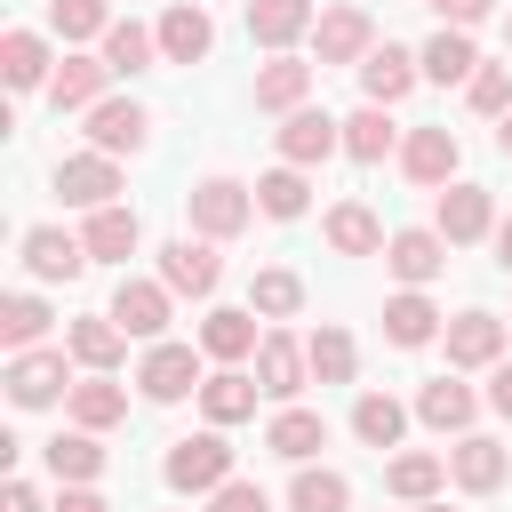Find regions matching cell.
<instances>
[{
    "label": "cell",
    "mask_w": 512,
    "mask_h": 512,
    "mask_svg": "<svg viewBox=\"0 0 512 512\" xmlns=\"http://www.w3.org/2000/svg\"><path fill=\"white\" fill-rule=\"evenodd\" d=\"M496 264H504V272H512V216H504V224H496Z\"/></svg>",
    "instance_id": "obj_51"
},
{
    "label": "cell",
    "mask_w": 512,
    "mask_h": 512,
    "mask_svg": "<svg viewBox=\"0 0 512 512\" xmlns=\"http://www.w3.org/2000/svg\"><path fill=\"white\" fill-rule=\"evenodd\" d=\"M312 48H320V64H360V56L376 48L368 8H328V16L312 24Z\"/></svg>",
    "instance_id": "obj_9"
},
{
    "label": "cell",
    "mask_w": 512,
    "mask_h": 512,
    "mask_svg": "<svg viewBox=\"0 0 512 512\" xmlns=\"http://www.w3.org/2000/svg\"><path fill=\"white\" fill-rule=\"evenodd\" d=\"M328 152H344V120H328V112L296 104V112L280 120V160H288V168H320Z\"/></svg>",
    "instance_id": "obj_3"
},
{
    "label": "cell",
    "mask_w": 512,
    "mask_h": 512,
    "mask_svg": "<svg viewBox=\"0 0 512 512\" xmlns=\"http://www.w3.org/2000/svg\"><path fill=\"white\" fill-rule=\"evenodd\" d=\"M384 336H392L400 352L432 344V336H440V312H432V296H424V288H400V296L384 304Z\"/></svg>",
    "instance_id": "obj_25"
},
{
    "label": "cell",
    "mask_w": 512,
    "mask_h": 512,
    "mask_svg": "<svg viewBox=\"0 0 512 512\" xmlns=\"http://www.w3.org/2000/svg\"><path fill=\"white\" fill-rule=\"evenodd\" d=\"M136 384H144V400H160V408H168V400H184V392H200L208 376H200V360H192V344H168V336H160V344L144 352V368H136Z\"/></svg>",
    "instance_id": "obj_4"
},
{
    "label": "cell",
    "mask_w": 512,
    "mask_h": 512,
    "mask_svg": "<svg viewBox=\"0 0 512 512\" xmlns=\"http://www.w3.org/2000/svg\"><path fill=\"white\" fill-rule=\"evenodd\" d=\"M456 128H408V144H400V168H408V184H456Z\"/></svg>",
    "instance_id": "obj_10"
},
{
    "label": "cell",
    "mask_w": 512,
    "mask_h": 512,
    "mask_svg": "<svg viewBox=\"0 0 512 512\" xmlns=\"http://www.w3.org/2000/svg\"><path fill=\"white\" fill-rule=\"evenodd\" d=\"M384 264H392L408 288H424V280H440V272H448V240H440V232H424V224H416V232H392V240H384Z\"/></svg>",
    "instance_id": "obj_17"
},
{
    "label": "cell",
    "mask_w": 512,
    "mask_h": 512,
    "mask_svg": "<svg viewBox=\"0 0 512 512\" xmlns=\"http://www.w3.org/2000/svg\"><path fill=\"white\" fill-rule=\"evenodd\" d=\"M416 512H448V504H432V496H424V504H416Z\"/></svg>",
    "instance_id": "obj_53"
},
{
    "label": "cell",
    "mask_w": 512,
    "mask_h": 512,
    "mask_svg": "<svg viewBox=\"0 0 512 512\" xmlns=\"http://www.w3.org/2000/svg\"><path fill=\"white\" fill-rule=\"evenodd\" d=\"M48 24H56L64 40H104V32H112L104 0H48Z\"/></svg>",
    "instance_id": "obj_44"
},
{
    "label": "cell",
    "mask_w": 512,
    "mask_h": 512,
    "mask_svg": "<svg viewBox=\"0 0 512 512\" xmlns=\"http://www.w3.org/2000/svg\"><path fill=\"white\" fill-rule=\"evenodd\" d=\"M96 256H88V240H72V232H56V224H32L24 232V272L32 280H80Z\"/></svg>",
    "instance_id": "obj_7"
},
{
    "label": "cell",
    "mask_w": 512,
    "mask_h": 512,
    "mask_svg": "<svg viewBox=\"0 0 512 512\" xmlns=\"http://www.w3.org/2000/svg\"><path fill=\"white\" fill-rule=\"evenodd\" d=\"M256 344H264V336H256V312H208V320H200V352H208V360H224V368H232V360H248Z\"/></svg>",
    "instance_id": "obj_30"
},
{
    "label": "cell",
    "mask_w": 512,
    "mask_h": 512,
    "mask_svg": "<svg viewBox=\"0 0 512 512\" xmlns=\"http://www.w3.org/2000/svg\"><path fill=\"white\" fill-rule=\"evenodd\" d=\"M504 464H512V456H504L488 432H464V440L448 448V472H456V488H464V496H488V488H504Z\"/></svg>",
    "instance_id": "obj_20"
},
{
    "label": "cell",
    "mask_w": 512,
    "mask_h": 512,
    "mask_svg": "<svg viewBox=\"0 0 512 512\" xmlns=\"http://www.w3.org/2000/svg\"><path fill=\"white\" fill-rule=\"evenodd\" d=\"M352 432H360L368 448H400V432H408V408H400L392 392H360V400H352Z\"/></svg>",
    "instance_id": "obj_33"
},
{
    "label": "cell",
    "mask_w": 512,
    "mask_h": 512,
    "mask_svg": "<svg viewBox=\"0 0 512 512\" xmlns=\"http://www.w3.org/2000/svg\"><path fill=\"white\" fill-rule=\"evenodd\" d=\"M144 128H152L144 104H120V96L88 104V144H96V152H144Z\"/></svg>",
    "instance_id": "obj_16"
},
{
    "label": "cell",
    "mask_w": 512,
    "mask_h": 512,
    "mask_svg": "<svg viewBox=\"0 0 512 512\" xmlns=\"http://www.w3.org/2000/svg\"><path fill=\"white\" fill-rule=\"evenodd\" d=\"M160 472H168V488H176V496H216V488L232 480V448H224V424H216V432H192V440H176Z\"/></svg>",
    "instance_id": "obj_1"
},
{
    "label": "cell",
    "mask_w": 512,
    "mask_h": 512,
    "mask_svg": "<svg viewBox=\"0 0 512 512\" xmlns=\"http://www.w3.org/2000/svg\"><path fill=\"white\" fill-rule=\"evenodd\" d=\"M64 344H72V360H80L88 376H112V368H120V352H128V328H120L112 312H88V320H72V336H64Z\"/></svg>",
    "instance_id": "obj_19"
},
{
    "label": "cell",
    "mask_w": 512,
    "mask_h": 512,
    "mask_svg": "<svg viewBox=\"0 0 512 512\" xmlns=\"http://www.w3.org/2000/svg\"><path fill=\"white\" fill-rule=\"evenodd\" d=\"M328 248H336V256H376V248H384V224H376L360 200H344V208H328Z\"/></svg>",
    "instance_id": "obj_36"
},
{
    "label": "cell",
    "mask_w": 512,
    "mask_h": 512,
    "mask_svg": "<svg viewBox=\"0 0 512 512\" xmlns=\"http://www.w3.org/2000/svg\"><path fill=\"white\" fill-rule=\"evenodd\" d=\"M208 48H216V24H208V8H200V0H176V8L160 16V56H168V64H200Z\"/></svg>",
    "instance_id": "obj_14"
},
{
    "label": "cell",
    "mask_w": 512,
    "mask_h": 512,
    "mask_svg": "<svg viewBox=\"0 0 512 512\" xmlns=\"http://www.w3.org/2000/svg\"><path fill=\"white\" fill-rule=\"evenodd\" d=\"M472 408H480V400H472V384H456V376H432V384L416 392V416H424L432 432H464Z\"/></svg>",
    "instance_id": "obj_32"
},
{
    "label": "cell",
    "mask_w": 512,
    "mask_h": 512,
    "mask_svg": "<svg viewBox=\"0 0 512 512\" xmlns=\"http://www.w3.org/2000/svg\"><path fill=\"white\" fill-rule=\"evenodd\" d=\"M160 280H168L176 296H216L224 264H216L208 240H168V248H160Z\"/></svg>",
    "instance_id": "obj_11"
},
{
    "label": "cell",
    "mask_w": 512,
    "mask_h": 512,
    "mask_svg": "<svg viewBox=\"0 0 512 512\" xmlns=\"http://www.w3.org/2000/svg\"><path fill=\"white\" fill-rule=\"evenodd\" d=\"M288 504H296V512H344V504H352V480H344V472H312V464H304V472L288 480Z\"/></svg>",
    "instance_id": "obj_40"
},
{
    "label": "cell",
    "mask_w": 512,
    "mask_h": 512,
    "mask_svg": "<svg viewBox=\"0 0 512 512\" xmlns=\"http://www.w3.org/2000/svg\"><path fill=\"white\" fill-rule=\"evenodd\" d=\"M416 72H424V56H408V48H368L360 56V88H368V104H400L408 88H416Z\"/></svg>",
    "instance_id": "obj_15"
},
{
    "label": "cell",
    "mask_w": 512,
    "mask_h": 512,
    "mask_svg": "<svg viewBox=\"0 0 512 512\" xmlns=\"http://www.w3.org/2000/svg\"><path fill=\"white\" fill-rule=\"evenodd\" d=\"M48 472H56L64 488H88V480L104 472V448H96V432H88V424L56 432V440H48Z\"/></svg>",
    "instance_id": "obj_28"
},
{
    "label": "cell",
    "mask_w": 512,
    "mask_h": 512,
    "mask_svg": "<svg viewBox=\"0 0 512 512\" xmlns=\"http://www.w3.org/2000/svg\"><path fill=\"white\" fill-rule=\"evenodd\" d=\"M488 408L512 416V360H496V376H488Z\"/></svg>",
    "instance_id": "obj_48"
},
{
    "label": "cell",
    "mask_w": 512,
    "mask_h": 512,
    "mask_svg": "<svg viewBox=\"0 0 512 512\" xmlns=\"http://www.w3.org/2000/svg\"><path fill=\"white\" fill-rule=\"evenodd\" d=\"M464 88H472V112H496V120L512 112V64H480Z\"/></svg>",
    "instance_id": "obj_45"
},
{
    "label": "cell",
    "mask_w": 512,
    "mask_h": 512,
    "mask_svg": "<svg viewBox=\"0 0 512 512\" xmlns=\"http://www.w3.org/2000/svg\"><path fill=\"white\" fill-rule=\"evenodd\" d=\"M0 80H8V88L56 80V72H48V40H40V32H8V40H0Z\"/></svg>",
    "instance_id": "obj_34"
},
{
    "label": "cell",
    "mask_w": 512,
    "mask_h": 512,
    "mask_svg": "<svg viewBox=\"0 0 512 512\" xmlns=\"http://www.w3.org/2000/svg\"><path fill=\"white\" fill-rule=\"evenodd\" d=\"M40 336H48V304H40V296H8V304H0V344H8V352H32Z\"/></svg>",
    "instance_id": "obj_41"
},
{
    "label": "cell",
    "mask_w": 512,
    "mask_h": 512,
    "mask_svg": "<svg viewBox=\"0 0 512 512\" xmlns=\"http://www.w3.org/2000/svg\"><path fill=\"white\" fill-rule=\"evenodd\" d=\"M168 280H120V296H112V320L128 328V336H144V344H160L168 336Z\"/></svg>",
    "instance_id": "obj_8"
},
{
    "label": "cell",
    "mask_w": 512,
    "mask_h": 512,
    "mask_svg": "<svg viewBox=\"0 0 512 512\" xmlns=\"http://www.w3.org/2000/svg\"><path fill=\"white\" fill-rule=\"evenodd\" d=\"M64 408H72V424H88V432H112V424L128 416V392H120L112 376H88V384H72V392H64Z\"/></svg>",
    "instance_id": "obj_31"
},
{
    "label": "cell",
    "mask_w": 512,
    "mask_h": 512,
    "mask_svg": "<svg viewBox=\"0 0 512 512\" xmlns=\"http://www.w3.org/2000/svg\"><path fill=\"white\" fill-rule=\"evenodd\" d=\"M56 192H64V208H112V192H120L112 152H72V160H56Z\"/></svg>",
    "instance_id": "obj_5"
},
{
    "label": "cell",
    "mask_w": 512,
    "mask_h": 512,
    "mask_svg": "<svg viewBox=\"0 0 512 512\" xmlns=\"http://www.w3.org/2000/svg\"><path fill=\"white\" fill-rule=\"evenodd\" d=\"M184 208H192V232H200V240H232V232H248L256 192L232 184V176H200V184L184 192Z\"/></svg>",
    "instance_id": "obj_2"
},
{
    "label": "cell",
    "mask_w": 512,
    "mask_h": 512,
    "mask_svg": "<svg viewBox=\"0 0 512 512\" xmlns=\"http://www.w3.org/2000/svg\"><path fill=\"white\" fill-rule=\"evenodd\" d=\"M440 480H448V464H440V456H392V464H384V488H392L400 504H424Z\"/></svg>",
    "instance_id": "obj_39"
},
{
    "label": "cell",
    "mask_w": 512,
    "mask_h": 512,
    "mask_svg": "<svg viewBox=\"0 0 512 512\" xmlns=\"http://www.w3.org/2000/svg\"><path fill=\"white\" fill-rule=\"evenodd\" d=\"M264 448H272V456H288V464H312V456L328 448V424H320L312 408H280V416H272V432H264Z\"/></svg>",
    "instance_id": "obj_27"
},
{
    "label": "cell",
    "mask_w": 512,
    "mask_h": 512,
    "mask_svg": "<svg viewBox=\"0 0 512 512\" xmlns=\"http://www.w3.org/2000/svg\"><path fill=\"white\" fill-rule=\"evenodd\" d=\"M432 16H440V24H456V32H472V24L488 16V0H432Z\"/></svg>",
    "instance_id": "obj_47"
},
{
    "label": "cell",
    "mask_w": 512,
    "mask_h": 512,
    "mask_svg": "<svg viewBox=\"0 0 512 512\" xmlns=\"http://www.w3.org/2000/svg\"><path fill=\"white\" fill-rule=\"evenodd\" d=\"M304 376H312V352H304L296 336H264V344H256V384H264V400H296Z\"/></svg>",
    "instance_id": "obj_12"
},
{
    "label": "cell",
    "mask_w": 512,
    "mask_h": 512,
    "mask_svg": "<svg viewBox=\"0 0 512 512\" xmlns=\"http://www.w3.org/2000/svg\"><path fill=\"white\" fill-rule=\"evenodd\" d=\"M304 352H312V376H320V384H352V336H344V328H312Z\"/></svg>",
    "instance_id": "obj_43"
},
{
    "label": "cell",
    "mask_w": 512,
    "mask_h": 512,
    "mask_svg": "<svg viewBox=\"0 0 512 512\" xmlns=\"http://www.w3.org/2000/svg\"><path fill=\"white\" fill-rule=\"evenodd\" d=\"M0 512H40V488H32V480H8V496H0Z\"/></svg>",
    "instance_id": "obj_49"
},
{
    "label": "cell",
    "mask_w": 512,
    "mask_h": 512,
    "mask_svg": "<svg viewBox=\"0 0 512 512\" xmlns=\"http://www.w3.org/2000/svg\"><path fill=\"white\" fill-rule=\"evenodd\" d=\"M296 304H304V280H296V272H256V280H248V312L288 320Z\"/></svg>",
    "instance_id": "obj_42"
},
{
    "label": "cell",
    "mask_w": 512,
    "mask_h": 512,
    "mask_svg": "<svg viewBox=\"0 0 512 512\" xmlns=\"http://www.w3.org/2000/svg\"><path fill=\"white\" fill-rule=\"evenodd\" d=\"M80 240H88V256H96V264H128V256H136V240H144V224H136V208H120V200H112V208H88V232H80Z\"/></svg>",
    "instance_id": "obj_22"
},
{
    "label": "cell",
    "mask_w": 512,
    "mask_h": 512,
    "mask_svg": "<svg viewBox=\"0 0 512 512\" xmlns=\"http://www.w3.org/2000/svg\"><path fill=\"white\" fill-rule=\"evenodd\" d=\"M216 512H272V496H264L256 480H224V488H216Z\"/></svg>",
    "instance_id": "obj_46"
},
{
    "label": "cell",
    "mask_w": 512,
    "mask_h": 512,
    "mask_svg": "<svg viewBox=\"0 0 512 512\" xmlns=\"http://www.w3.org/2000/svg\"><path fill=\"white\" fill-rule=\"evenodd\" d=\"M432 232H440L448 248H464V240H488V232H496V200H488L480 184H448V192H440V216H432Z\"/></svg>",
    "instance_id": "obj_6"
},
{
    "label": "cell",
    "mask_w": 512,
    "mask_h": 512,
    "mask_svg": "<svg viewBox=\"0 0 512 512\" xmlns=\"http://www.w3.org/2000/svg\"><path fill=\"white\" fill-rule=\"evenodd\" d=\"M496 152H504V160H512V112H504V120H496Z\"/></svg>",
    "instance_id": "obj_52"
},
{
    "label": "cell",
    "mask_w": 512,
    "mask_h": 512,
    "mask_svg": "<svg viewBox=\"0 0 512 512\" xmlns=\"http://www.w3.org/2000/svg\"><path fill=\"white\" fill-rule=\"evenodd\" d=\"M104 80H112L104 56H64L56 80H48V104L56 112H88V104H104Z\"/></svg>",
    "instance_id": "obj_21"
},
{
    "label": "cell",
    "mask_w": 512,
    "mask_h": 512,
    "mask_svg": "<svg viewBox=\"0 0 512 512\" xmlns=\"http://www.w3.org/2000/svg\"><path fill=\"white\" fill-rule=\"evenodd\" d=\"M504 40H512V24H504Z\"/></svg>",
    "instance_id": "obj_54"
},
{
    "label": "cell",
    "mask_w": 512,
    "mask_h": 512,
    "mask_svg": "<svg viewBox=\"0 0 512 512\" xmlns=\"http://www.w3.org/2000/svg\"><path fill=\"white\" fill-rule=\"evenodd\" d=\"M152 56H160V32H144L136 16L104 32V64H112V72H152Z\"/></svg>",
    "instance_id": "obj_37"
},
{
    "label": "cell",
    "mask_w": 512,
    "mask_h": 512,
    "mask_svg": "<svg viewBox=\"0 0 512 512\" xmlns=\"http://www.w3.org/2000/svg\"><path fill=\"white\" fill-rule=\"evenodd\" d=\"M56 392H72L64 352H16V360H8V400H16V408H48Z\"/></svg>",
    "instance_id": "obj_13"
},
{
    "label": "cell",
    "mask_w": 512,
    "mask_h": 512,
    "mask_svg": "<svg viewBox=\"0 0 512 512\" xmlns=\"http://www.w3.org/2000/svg\"><path fill=\"white\" fill-rule=\"evenodd\" d=\"M392 144H400V128H392V104H360V112L344 120V152H352L360 168H376Z\"/></svg>",
    "instance_id": "obj_29"
},
{
    "label": "cell",
    "mask_w": 512,
    "mask_h": 512,
    "mask_svg": "<svg viewBox=\"0 0 512 512\" xmlns=\"http://www.w3.org/2000/svg\"><path fill=\"white\" fill-rule=\"evenodd\" d=\"M56 512H112V504H104L96 488H64V496H56Z\"/></svg>",
    "instance_id": "obj_50"
},
{
    "label": "cell",
    "mask_w": 512,
    "mask_h": 512,
    "mask_svg": "<svg viewBox=\"0 0 512 512\" xmlns=\"http://www.w3.org/2000/svg\"><path fill=\"white\" fill-rule=\"evenodd\" d=\"M304 96H312V64H296V56L280 48V56L256 72V112H296Z\"/></svg>",
    "instance_id": "obj_24"
},
{
    "label": "cell",
    "mask_w": 512,
    "mask_h": 512,
    "mask_svg": "<svg viewBox=\"0 0 512 512\" xmlns=\"http://www.w3.org/2000/svg\"><path fill=\"white\" fill-rule=\"evenodd\" d=\"M472 72H480L472 40H464L456 24H440V32L424 40V80H440V88H448V80H472Z\"/></svg>",
    "instance_id": "obj_35"
},
{
    "label": "cell",
    "mask_w": 512,
    "mask_h": 512,
    "mask_svg": "<svg viewBox=\"0 0 512 512\" xmlns=\"http://www.w3.org/2000/svg\"><path fill=\"white\" fill-rule=\"evenodd\" d=\"M256 376H240V368H216L208 384H200V408H208V424H248L256 416Z\"/></svg>",
    "instance_id": "obj_26"
},
{
    "label": "cell",
    "mask_w": 512,
    "mask_h": 512,
    "mask_svg": "<svg viewBox=\"0 0 512 512\" xmlns=\"http://www.w3.org/2000/svg\"><path fill=\"white\" fill-rule=\"evenodd\" d=\"M496 352H504L496 312H456L448 320V368H496Z\"/></svg>",
    "instance_id": "obj_18"
},
{
    "label": "cell",
    "mask_w": 512,
    "mask_h": 512,
    "mask_svg": "<svg viewBox=\"0 0 512 512\" xmlns=\"http://www.w3.org/2000/svg\"><path fill=\"white\" fill-rule=\"evenodd\" d=\"M312 32V0H248V40L256 48H288V40H304Z\"/></svg>",
    "instance_id": "obj_23"
},
{
    "label": "cell",
    "mask_w": 512,
    "mask_h": 512,
    "mask_svg": "<svg viewBox=\"0 0 512 512\" xmlns=\"http://www.w3.org/2000/svg\"><path fill=\"white\" fill-rule=\"evenodd\" d=\"M304 200H312L304 168H288V160H280L272 176H256V208H264V216H280V224H288V216H304Z\"/></svg>",
    "instance_id": "obj_38"
}]
</instances>
